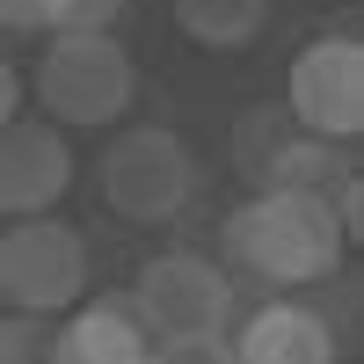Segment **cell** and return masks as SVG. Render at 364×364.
<instances>
[{"instance_id": "277c9868", "label": "cell", "mask_w": 364, "mask_h": 364, "mask_svg": "<svg viewBox=\"0 0 364 364\" xmlns=\"http://www.w3.org/2000/svg\"><path fill=\"white\" fill-rule=\"evenodd\" d=\"M95 291V248L73 219L58 211H29L0 233V299L15 314H66Z\"/></svg>"}, {"instance_id": "5bb4252c", "label": "cell", "mask_w": 364, "mask_h": 364, "mask_svg": "<svg viewBox=\"0 0 364 364\" xmlns=\"http://www.w3.org/2000/svg\"><path fill=\"white\" fill-rule=\"evenodd\" d=\"M146 364H233V343L226 336H190V343H154Z\"/></svg>"}, {"instance_id": "7c38bea8", "label": "cell", "mask_w": 364, "mask_h": 364, "mask_svg": "<svg viewBox=\"0 0 364 364\" xmlns=\"http://www.w3.org/2000/svg\"><path fill=\"white\" fill-rule=\"evenodd\" d=\"M0 364H58V321L51 314H8L0 321Z\"/></svg>"}, {"instance_id": "9c48e42d", "label": "cell", "mask_w": 364, "mask_h": 364, "mask_svg": "<svg viewBox=\"0 0 364 364\" xmlns=\"http://www.w3.org/2000/svg\"><path fill=\"white\" fill-rule=\"evenodd\" d=\"M154 336L132 314V299H80L58 314V364H146Z\"/></svg>"}, {"instance_id": "9a60e30c", "label": "cell", "mask_w": 364, "mask_h": 364, "mask_svg": "<svg viewBox=\"0 0 364 364\" xmlns=\"http://www.w3.org/2000/svg\"><path fill=\"white\" fill-rule=\"evenodd\" d=\"M0 29H44V0H0Z\"/></svg>"}, {"instance_id": "4fadbf2b", "label": "cell", "mask_w": 364, "mask_h": 364, "mask_svg": "<svg viewBox=\"0 0 364 364\" xmlns=\"http://www.w3.org/2000/svg\"><path fill=\"white\" fill-rule=\"evenodd\" d=\"M132 0H44V29H109Z\"/></svg>"}, {"instance_id": "8fae6325", "label": "cell", "mask_w": 364, "mask_h": 364, "mask_svg": "<svg viewBox=\"0 0 364 364\" xmlns=\"http://www.w3.org/2000/svg\"><path fill=\"white\" fill-rule=\"evenodd\" d=\"M291 139H299V117H291L284 102H248V109H240V124H233V168H240V182H255V190H262Z\"/></svg>"}, {"instance_id": "ba28073f", "label": "cell", "mask_w": 364, "mask_h": 364, "mask_svg": "<svg viewBox=\"0 0 364 364\" xmlns=\"http://www.w3.org/2000/svg\"><path fill=\"white\" fill-rule=\"evenodd\" d=\"M343 336L321 321V306L306 291H277L240 321V343H233V364H336Z\"/></svg>"}, {"instance_id": "8992f818", "label": "cell", "mask_w": 364, "mask_h": 364, "mask_svg": "<svg viewBox=\"0 0 364 364\" xmlns=\"http://www.w3.org/2000/svg\"><path fill=\"white\" fill-rule=\"evenodd\" d=\"M284 109L314 139H357L364 132V44L350 29H328L284 73Z\"/></svg>"}, {"instance_id": "7a4b0ae2", "label": "cell", "mask_w": 364, "mask_h": 364, "mask_svg": "<svg viewBox=\"0 0 364 364\" xmlns=\"http://www.w3.org/2000/svg\"><path fill=\"white\" fill-rule=\"evenodd\" d=\"M139 95V66L109 29H51V51L37 58V102L58 132L117 124Z\"/></svg>"}, {"instance_id": "3957f363", "label": "cell", "mask_w": 364, "mask_h": 364, "mask_svg": "<svg viewBox=\"0 0 364 364\" xmlns=\"http://www.w3.org/2000/svg\"><path fill=\"white\" fill-rule=\"evenodd\" d=\"M95 182H102V204L117 211V219H132V226H168V219H182V211L197 204L204 161H197V146L175 139L168 124H132V132L109 139Z\"/></svg>"}, {"instance_id": "30bf717a", "label": "cell", "mask_w": 364, "mask_h": 364, "mask_svg": "<svg viewBox=\"0 0 364 364\" xmlns=\"http://www.w3.org/2000/svg\"><path fill=\"white\" fill-rule=\"evenodd\" d=\"M175 29L204 51H240L269 29V0H175Z\"/></svg>"}, {"instance_id": "52a82bcc", "label": "cell", "mask_w": 364, "mask_h": 364, "mask_svg": "<svg viewBox=\"0 0 364 364\" xmlns=\"http://www.w3.org/2000/svg\"><path fill=\"white\" fill-rule=\"evenodd\" d=\"M73 190V146L44 117H8L0 124V211L29 219V211H58V197Z\"/></svg>"}, {"instance_id": "6da1fadb", "label": "cell", "mask_w": 364, "mask_h": 364, "mask_svg": "<svg viewBox=\"0 0 364 364\" xmlns=\"http://www.w3.org/2000/svg\"><path fill=\"white\" fill-rule=\"evenodd\" d=\"M350 226L336 219V204L321 190H255L248 204H233L219 219V255L226 269L255 277L269 291H306L343 269Z\"/></svg>"}, {"instance_id": "5b68a950", "label": "cell", "mask_w": 364, "mask_h": 364, "mask_svg": "<svg viewBox=\"0 0 364 364\" xmlns=\"http://www.w3.org/2000/svg\"><path fill=\"white\" fill-rule=\"evenodd\" d=\"M132 314L146 321L154 343H190V336H226L233 321V269L197 248H161L132 277Z\"/></svg>"}, {"instance_id": "2e32d148", "label": "cell", "mask_w": 364, "mask_h": 364, "mask_svg": "<svg viewBox=\"0 0 364 364\" xmlns=\"http://www.w3.org/2000/svg\"><path fill=\"white\" fill-rule=\"evenodd\" d=\"M15 109H22V73L8 66V58H0V124H8Z\"/></svg>"}]
</instances>
